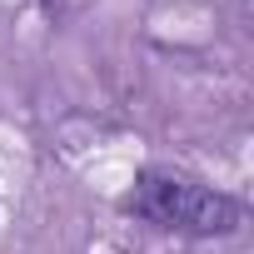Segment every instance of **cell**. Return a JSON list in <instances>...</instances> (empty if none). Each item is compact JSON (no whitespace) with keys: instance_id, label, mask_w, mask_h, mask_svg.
<instances>
[{"instance_id":"1","label":"cell","mask_w":254,"mask_h":254,"mask_svg":"<svg viewBox=\"0 0 254 254\" xmlns=\"http://www.w3.org/2000/svg\"><path fill=\"white\" fill-rule=\"evenodd\" d=\"M130 209L160 229L190 234V239H219L234 234L244 224V204L224 190H209L199 180L185 175H165V170H145L130 190Z\"/></svg>"}]
</instances>
